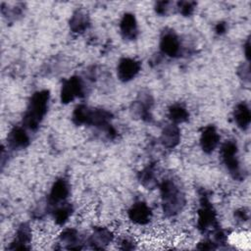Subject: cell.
Returning a JSON list of instances; mask_svg holds the SVG:
<instances>
[{
  "label": "cell",
  "mask_w": 251,
  "mask_h": 251,
  "mask_svg": "<svg viewBox=\"0 0 251 251\" xmlns=\"http://www.w3.org/2000/svg\"><path fill=\"white\" fill-rule=\"evenodd\" d=\"M217 32H219V33H222V32H224L225 30H226V25H225V24L224 23H221V24H218V25H217Z\"/></svg>",
  "instance_id": "cell-25"
},
{
  "label": "cell",
  "mask_w": 251,
  "mask_h": 251,
  "mask_svg": "<svg viewBox=\"0 0 251 251\" xmlns=\"http://www.w3.org/2000/svg\"><path fill=\"white\" fill-rule=\"evenodd\" d=\"M83 93V84L77 76H73L66 80L62 85L61 100L63 103H69Z\"/></svg>",
  "instance_id": "cell-4"
},
{
  "label": "cell",
  "mask_w": 251,
  "mask_h": 251,
  "mask_svg": "<svg viewBox=\"0 0 251 251\" xmlns=\"http://www.w3.org/2000/svg\"><path fill=\"white\" fill-rule=\"evenodd\" d=\"M180 139L179 129L176 125H169L167 126L161 135V141L164 146L168 148H173L176 146Z\"/></svg>",
  "instance_id": "cell-14"
},
{
  "label": "cell",
  "mask_w": 251,
  "mask_h": 251,
  "mask_svg": "<svg viewBox=\"0 0 251 251\" xmlns=\"http://www.w3.org/2000/svg\"><path fill=\"white\" fill-rule=\"evenodd\" d=\"M170 2H167V1H162V2H158L157 5H156V11L157 13L159 14H165L167 9H168V6H169Z\"/></svg>",
  "instance_id": "cell-24"
},
{
  "label": "cell",
  "mask_w": 251,
  "mask_h": 251,
  "mask_svg": "<svg viewBox=\"0 0 251 251\" xmlns=\"http://www.w3.org/2000/svg\"><path fill=\"white\" fill-rule=\"evenodd\" d=\"M140 181L142 184L146 187H153L156 184L155 180V170L153 166H148L145 168L141 173L139 176Z\"/></svg>",
  "instance_id": "cell-21"
},
{
  "label": "cell",
  "mask_w": 251,
  "mask_h": 251,
  "mask_svg": "<svg viewBox=\"0 0 251 251\" xmlns=\"http://www.w3.org/2000/svg\"><path fill=\"white\" fill-rule=\"evenodd\" d=\"M49 101V92L41 90L35 92L28 104L27 110L24 116V126L30 129L35 130L47 111Z\"/></svg>",
  "instance_id": "cell-1"
},
{
  "label": "cell",
  "mask_w": 251,
  "mask_h": 251,
  "mask_svg": "<svg viewBox=\"0 0 251 251\" xmlns=\"http://www.w3.org/2000/svg\"><path fill=\"white\" fill-rule=\"evenodd\" d=\"M152 217L149 206L144 202H137L128 211V218L136 225H146Z\"/></svg>",
  "instance_id": "cell-7"
},
{
  "label": "cell",
  "mask_w": 251,
  "mask_h": 251,
  "mask_svg": "<svg viewBox=\"0 0 251 251\" xmlns=\"http://www.w3.org/2000/svg\"><path fill=\"white\" fill-rule=\"evenodd\" d=\"M160 189L164 213L169 217L176 215L184 205V196L181 190L171 179H165Z\"/></svg>",
  "instance_id": "cell-2"
},
{
  "label": "cell",
  "mask_w": 251,
  "mask_h": 251,
  "mask_svg": "<svg viewBox=\"0 0 251 251\" xmlns=\"http://www.w3.org/2000/svg\"><path fill=\"white\" fill-rule=\"evenodd\" d=\"M29 138L25 128L16 126L8 134V144L11 148H24L28 144Z\"/></svg>",
  "instance_id": "cell-11"
},
{
  "label": "cell",
  "mask_w": 251,
  "mask_h": 251,
  "mask_svg": "<svg viewBox=\"0 0 251 251\" xmlns=\"http://www.w3.org/2000/svg\"><path fill=\"white\" fill-rule=\"evenodd\" d=\"M70 25L73 31L75 32H82L89 25V20L85 13L81 11L75 12L70 22Z\"/></svg>",
  "instance_id": "cell-17"
},
{
  "label": "cell",
  "mask_w": 251,
  "mask_h": 251,
  "mask_svg": "<svg viewBox=\"0 0 251 251\" xmlns=\"http://www.w3.org/2000/svg\"><path fill=\"white\" fill-rule=\"evenodd\" d=\"M234 120L237 126L242 129H245L249 126L251 115L250 110L245 103H240L236 106L234 110Z\"/></svg>",
  "instance_id": "cell-16"
},
{
  "label": "cell",
  "mask_w": 251,
  "mask_h": 251,
  "mask_svg": "<svg viewBox=\"0 0 251 251\" xmlns=\"http://www.w3.org/2000/svg\"><path fill=\"white\" fill-rule=\"evenodd\" d=\"M61 241L65 244L70 245L69 248H75V244H77L78 241V233L75 229L67 228L60 235Z\"/></svg>",
  "instance_id": "cell-22"
},
{
  "label": "cell",
  "mask_w": 251,
  "mask_h": 251,
  "mask_svg": "<svg viewBox=\"0 0 251 251\" xmlns=\"http://www.w3.org/2000/svg\"><path fill=\"white\" fill-rule=\"evenodd\" d=\"M73 208L69 204H61L54 211V219L58 225H64L72 214Z\"/></svg>",
  "instance_id": "cell-19"
},
{
  "label": "cell",
  "mask_w": 251,
  "mask_h": 251,
  "mask_svg": "<svg viewBox=\"0 0 251 251\" xmlns=\"http://www.w3.org/2000/svg\"><path fill=\"white\" fill-rule=\"evenodd\" d=\"M169 116L174 123H182L188 119V113L184 107L176 104L173 105L169 110Z\"/></svg>",
  "instance_id": "cell-20"
},
{
  "label": "cell",
  "mask_w": 251,
  "mask_h": 251,
  "mask_svg": "<svg viewBox=\"0 0 251 251\" xmlns=\"http://www.w3.org/2000/svg\"><path fill=\"white\" fill-rule=\"evenodd\" d=\"M217 220L216 214L213 210L210 202L206 197L201 200V208L198 211V226L202 230H207L216 226Z\"/></svg>",
  "instance_id": "cell-5"
},
{
  "label": "cell",
  "mask_w": 251,
  "mask_h": 251,
  "mask_svg": "<svg viewBox=\"0 0 251 251\" xmlns=\"http://www.w3.org/2000/svg\"><path fill=\"white\" fill-rule=\"evenodd\" d=\"M219 142H220V135L217 129L212 126L205 127L200 137V144L204 152L211 153L219 145Z\"/></svg>",
  "instance_id": "cell-8"
},
{
  "label": "cell",
  "mask_w": 251,
  "mask_h": 251,
  "mask_svg": "<svg viewBox=\"0 0 251 251\" xmlns=\"http://www.w3.org/2000/svg\"><path fill=\"white\" fill-rule=\"evenodd\" d=\"M245 56L246 58L249 60V48H250V44H249V40H247L246 44H245Z\"/></svg>",
  "instance_id": "cell-26"
},
{
  "label": "cell",
  "mask_w": 251,
  "mask_h": 251,
  "mask_svg": "<svg viewBox=\"0 0 251 251\" xmlns=\"http://www.w3.org/2000/svg\"><path fill=\"white\" fill-rule=\"evenodd\" d=\"M194 7H195V3L190 2V1H181V2L177 3V8H178L179 12L184 16L190 15L192 13Z\"/></svg>",
  "instance_id": "cell-23"
},
{
  "label": "cell",
  "mask_w": 251,
  "mask_h": 251,
  "mask_svg": "<svg viewBox=\"0 0 251 251\" xmlns=\"http://www.w3.org/2000/svg\"><path fill=\"white\" fill-rule=\"evenodd\" d=\"M121 32L126 39H133L137 34V24L132 14H126L121 21Z\"/></svg>",
  "instance_id": "cell-15"
},
{
  "label": "cell",
  "mask_w": 251,
  "mask_h": 251,
  "mask_svg": "<svg viewBox=\"0 0 251 251\" xmlns=\"http://www.w3.org/2000/svg\"><path fill=\"white\" fill-rule=\"evenodd\" d=\"M140 71V63L134 59L124 58L118 65V76L123 81L132 79Z\"/></svg>",
  "instance_id": "cell-6"
},
{
  "label": "cell",
  "mask_w": 251,
  "mask_h": 251,
  "mask_svg": "<svg viewBox=\"0 0 251 251\" xmlns=\"http://www.w3.org/2000/svg\"><path fill=\"white\" fill-rule=\"evenodd\" d=\"M237 146L233 140L226 141L221 148V155L224 163L226 164L228 171L234 176V177L239 175V163L236 157Z\"/></svg>",
  "instance_id": "cell-3"
},
{
  "label": "cell",
  "mask_w": 251,
  "mask_h": 251,
  "mask_svg": "<svg viewBox=\"0 0 251 251\" xmlns=\"http://www.w3.org/2000/svg\"><path fill=\"white\" fill-rule=\"evenodd\" d=\"M160 48L168 56H176L180 51V43L177 36L174 32H166L161 38Z\"/></svg>",
  "instance_id": "cell-9"
},
{
  "label": "cell",
  "mask_w": 251,
  "mask_h": 251,
  "mask_svg": "<svg viewBox=\"0 0 251 251\" xmlns=\"http://www.w3.org/2000/svg\"><path fill=\"white\" fill-rule=\"evenodd\" d=\"M31 228L27 224H22L17 229L15 240L13 242V249H25L31 241Z\"/></svg>",
  "instance_id": "cell-12"
},
{
  "label": "cell",
  "mask_w": 251,
  "mask_h": 251,
  "mask_svg": "<svg viewBox=\"0 0 251 251\" xmlns=\"http://www.w3.org/2000/svg\"><path fill=\"white\" fill-rule=\"evenodd\" d=\"M68 194H69V186L67 181L62 178L58 179L54 183L50 191L48 202L52 206H58L59 204L64 202V200L68 197Z\"/></svg>",
  "instance_id": "cell-10"
},
{
  "label": "cell",
  "mask_w": 251,
  "mask_h": 251,
  "mask_svg": "<svg viewBox=\"0 0 251 251\" xmlns=\"http://www.w3.org/2000/svg\"><path fill=\"white\" fill-rule=\"evenodd\" d=\"M113 240V233L106 227H96L90 237V243L95 248H103Z\"/></svg>",
  "instance_id": "cell-13"
},
{
  "label": "cell",
  "mask_w": 251,
  "mask_h": 251,
  "mask_svg": "<svg viewBox=\"0 0 251 251\" xmlns=\"http://www.w3.org/2000/svg\"><path fill=\"white\" fill-rule=\"evenodd\" d=\"M228 240L230 243L243 248V249H249V243H250V236H249V232L246 231H236V232H232L229 237Z\"/></svg>",
  "instance_id": "cell-18"
}]
</instances>
